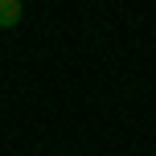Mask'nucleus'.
<instances>
[{"mask_svg":"<svg viewBox=\"0 0 156 156\" xmlns=\"http://www.w3.org/2000/svg\"><path fill=\"white\" fill-rule=\"evenodd\" d=\"M25 16V4L21 0H0V29H16Z\"/></svg>","mask_w":156,"mask_h":156,"instance_id":"obj_1","label":"nucleus"}]
</instances>
